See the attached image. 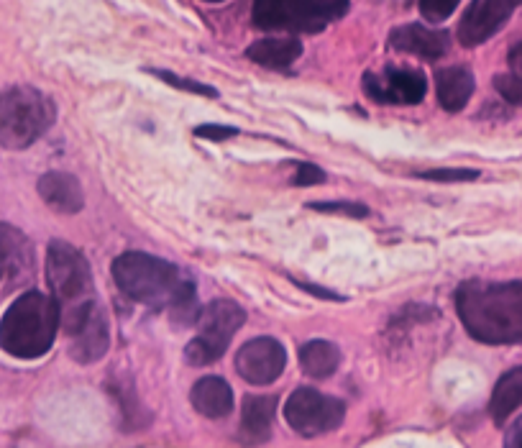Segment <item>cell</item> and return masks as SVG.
I'll return each instance as SVG.
<instances>
[{"mask_svg": "<svg viewBox=\"0 0 522 448\" xmlns=\"http://www.w3.org/2000/svg\"><path fill=\"white\" fill-rule=\"evenodd\" d=\"M113 280L118 290L134 303L149 308H169L174 323L190 326L200 320L195 285L182 269L144 251H126L113 262Z\"/></svg>", "mask_w": 522, "mask_h": 448, "instance_id": "6da1fadb", "label": "cell"}, {"mask_svg": "<svg viewBox=\"0 0 522 448\" xmlns=\"http://www.w3.org/2000/svg\"><path fill=\"white\" fill-rule=\"evenodd\" d=\"M456 310L471 338L489 346L522 341V282H464Z\"/></svg>", "mask_w": 522, "mask_h": 448, "instance_id": "7a4b0ae2", "label": "cell"}, {"mask_svg": "<svg viewBox=\"0 0 522 448\" xmlns=\"http://www.w3.org/2000/svg\"><path fill=\"white\" fill-rule=\"evenodd\" d=\"M62 323L59 305L44 292H24L0 320V349L16 359H39L52 349Z\"/></svg>", "mask_w": 522, "mask_h": 448, "instance_id": "3957f363", "label": "cell"}, {"mask_svg": "<svg viewBox=\"0 0 522 448\" xmlns=\"http://www.w3.org/2000/svg\"><path fill=\"white\" fill-rule=\"evenodd\" d=\"M57 121V105L31 85L0 90V146L21 152L47 134Z\"/></svg>", "mask_w": 522, "mask_h": 448, "instance_id": "277c9868", "label": "cell"}, {"mask_svg": "<svg viewBox=\"0 0 522 448\" xmlns=\"http://www.w3.org/2000/svg\"><path fill=\"white\" fill-rule=\"evenodd\" d=\"M47 280L59 305L62 326L95 303L93 272L85 256L67 241H52L47 251Z\"/></svg>", "mask_w": 522, "mask_h": 448, "instance_id": "5b68a950", "label": "cell"}, {"mask_svg": "<svg viewBox=\"0 0 522 448\" xmlns=\"http://www.w3.org/2000/svg\"><path fill=\"white\" fill-rule=\"evenodd\" d=\"M351 0H254L251 18L264 31L318 34L343 18Z\"/></svg>", "mask_w": 522, "mask_h": 448, "instance_id": "8992f818", "label": "cell"}, {"mask_svg": "<svg viewBox=\"0 0 522 448\" xmlns=\"http://www.w3.org/2000/svg\"><path fill=\"white\" fill-rule=\"evenodd\" d=\"M246 313L231 300H215L200 313V336L192 338L185 349V359L192 367H208L226 354L231 338L244 326Z\"/></svg>", "mask_w": 522, "mask_h": 448, "instance_id": "52a82bcc", "label": "cell"}, {"mask_svg": "<svg viewBox=\"0 0 522 448\" xmlns=\"http://www.w3.org/2000/svg\"><path fill=\"white\" fill-rule=\"evenodd\" d=\"M346 418V405L341 400L313 387H300L285 402V420L295 433L305 438L323 436V433L336 431Z\"/></svg>", "mask_w": 522, "mask_h": 448, "instance_id": "ba28073f", "label": "cell"}, {"mask_svg": "<svg viewBox=\"0 0 522 448\" xmlns=\"http://www.w3.org/2000/svg\"><path fill=\"white\" fill-rule=\"evenodd\" d=\"M364 93L382 105H418L428 93V80L418 70H402V67H387L382 75L366 72Z\"/></svg>", "mask_w": 522, "mask_h": 448, "instance_id": "9c48e42d", "label": "cell"}, {"mask_svg": "<svg viewBox=\"0 0 522 448\" xmlns=\"http://www.w3.org/2000/svg\"><path fill=\"white\" fill-rule=\"evenodd\" d=\"M67 336H70L72 346L70 354L72 359L80 361V364H93L100 361L111 346V326H108V315L100 308V303L95 300L90 308L82 315H77L72 323L64 326Z\"/></svg>", "mask_w": 522, "mask_h": 448, "instance_id": "30bf717a", "label": "cell"}, {"mask_svg": "<svg viewBox=\"0 0 522 448\" xmlns=\"http://www.w3.org/2000/svg\"><path fill=\"white\" fill-rule=\"evenodd\" d=\"M285 367V346L279 344L277 338H251V341H246V344L241 346V351L236 354L238 374L249 384H256V387L272 384L274 379L282 377Z\"/></svg>", "mask_w": 522, "mask_h": 448, "instance_id": "8fae6325", "label": "cell"}, {"mask_svg": "<svg viewBox=\"0 0 522 448\" xmlns=\"http://www.w3.org/2000/svg\"><path fill=\"white\" fill-rule=\"evenodd\" d=\"M515 0H471L459 24V41L464 47H479L492 39L510 21Z\"/></svg>", "mask_w": 522, "mask_h": 448, "instance_id": "7c38bea8", "label": "cell"}, {"mask_svg": "<svg viewBox=\"0 0 522 448\" xmlns=\"http://www.w3.org/2000/svg\"><path fill=\"white\" fill-rule=\"evenodd\" d=\"M389 47L397 49V52L415 54V57L435 62V59H441L443 54H448V49H451V36H448V31L430 29V26L423 24H405L397 26V29L389 34Z\"/></svg>", "mask_w": 522, "mask_h": 448, "instance_id": "4fadbf2b", "label": "cell"}, {"mask_svg": "<svg viewBox=\"0 0 522 448\" xmlns=\"http://www.w3.org/2000/svg\"><path fill=\"white\" fill-rule=\"evenodd\" d=\"M34 274V251L18 228L0 223V282H26Z\"/></svg>", "mask_w": 522, "mask_h": 448, "instance_id": "5bb4252c", "label": "cell"}, {"mask_svg": "<svg viewBox=\"0 0 522 448\" xmlns=\"http://www.w3.org/2000/svg\"><path fill=\"white\" fill-rule=\"evenodd\" d=\"M39 195L41 200L57 213L64 216H75L85 208V195H82V185L75 175L67 172H47L39 180Z\"/></svg>", "mask_w": 522, "mask_h": 448, "instance_id": "9a60e30c", "label": "cell"}, {"mask_svg": "<svg viewBox=\"0 0 522 448\" xmlns=\"http://www.w3.org/2000/svg\"><path fill=\"white\" fill-rule=\"evenodd\" d=\"M474 72L464 64H456V67H443V70L435 72V93H438V103H441L443 111L459 113L464 111L466 103L474 95Z\"/></svg>", "mask_w": 522, "mask_h": 448, "instance_id": "2e32d148", "label": "cell"}, {"mask_svg": "<svg viewBox=\"0 0 522 448\" xmlns=\"http://www.w3.org/2000/svg\"><path fill=\"white\" fill-rule=\"evenodd\" d=\"M277 413V397L249 395L241 408V438L249 443H264L272 433V420Z\"/></svg>", "mask_w": 522, "mask_h": 448, "instance_id": "e0dca14e", "label": "cell"}, {"mask_svg": "<svg viewBox=\"0 0 522 448\" xmlns=\"http://www.w3.org/2000/svg\"><path fill=\"white\" fill-rule=\"evenodd\" d=\"M192 408L205 418H226L233 410V390L226 379L203 377L192 387Z\"/></svg>", "mask_w": 522, "mask_h": 448, "instance_id": "ac0fdd59", "label": "cell"}, {"mask_svg": "<svg viewBox=\"0 0 522 448\" xmlns=\"http://www.w3.org/2000/svg\"><path fill=\"white\" fill-rule=\"evenodd\" d=\"M246 57L251 62L267 67V70H287L297 59L302 57V41L292 39V36H282V39H259L246 49Z\"/></svg>", "mask_w": 522, "mask_h": 448, "instance_id": "d6986e66", "label": "cell"}, {"mask_svg": "<svg viewBox=\"0 0 522 448\" xmlns=\"http://www.w3.org/2000/svg\"><path fill=\"white\" fill-rule=\"evenodd\" d=\"M522 405V367L510 369L502 374L492 392V402H489V413L497 425H505L507 418Z\"/></svg>", "mask_w": 522, "mask_h": 448, "instance_id": "ffe728a7", "label": "cell"}, {"mask_svg": "<svg viewBox=\"0 0 522 448\" xmlns=\"http://www.w3.org/2000/svg\"><path fill=\"white\" fill-rule=\"evenodd\" d=\"M341 364V351L331 341H308L300 349V367L308 377L328 379Z\"/></svg>", "mask_w": 522, "mask_h": 448, "instance_id": "44dd1931", "label": "cell"}, {"mask_svg": "<svg viewBox=\"0 0 522 448\" xmlns=\"http://www.w3.org/2000/svg\"><path fill=\"white\" fill-rule=\"evenodd\" d=\"M149 75L159 77V80H164L167 85H172V88H177V90H187V93L203 95V98H218V90L210 88V85H205V82L190 80V77H180L167 70H149Z\"/></svg>", "mask_w": 522, "mask_h": 448, "instance_id": "7402d4cb", "label": "cell"}, {"mask_svg": "<svg viewBox=\"0 0 522 448\" xmlns=\"http://www.w3.org/2000/svg\"><path fill=\"white\" fill-rule=\"evenodd\" d=\"M418 177L430 182H471L479 177L476 169H466V167H446V169H425V172H418Z\"/></svg>", "mask_w": 522, "mask_h": 448, "instance_id": "603a6c76", "label": "cell"}, {"mask_svg": "<svg viewBox=\"0 0 522 448\" xmlns=\"http://www.w3.org/2000/svg\"><path fill=\"white\" fill-rule=\"evenodd\" d=\"M461 0H420V13L428 24H441L453 16Z\"/></svg>", "mask_w": 522, "mask_h": 448, "instance_id": "cb8c5ba5", "label": "cell"}, {"mask_svg": "<svg viewBox=\"0 0 522 448\" xmlns=\"http://www.w3.org/2000/svg\"><path fill=\"white\" fill-rule=\"evenodd\" d=\"M494 90L510 105H522V77L515 72L494 77Z\"/></svg>", "mask_w": 522, "mask_h": 448, "instance_id": "d4e9b609", "label": "cell"}, {"mask_svg": "<svg viewBox=\"0 0 522 448\" xmlns=\"http://www.w3.org/2000/svg\"><path fill=\"white\" fill-rule=\"evenodd\" d=\"M308 208L320 210V213H338V216H351V218L369 216V208L361 203H310Z\"/></svg>", "mask_w": 522, "mask_h": 448, "instance_id": "484cf974", "label": "cell"}, {"mask_svg": "<svg viewBox=\"0 0 522 448\" xmlns=\"http://www.w3.org/2000/svg\"><path fill=\"white\" fill-rule=\"evenodd\" d=\"M295 185L300 187H310V185H320V182H325V172L323 169H318L315 164H308L302 162L297 164V172H295Z\"/></svg>", "mask_w": 522, "mask_h": 448, "instance_id": "4316f807", "label": "cell"}, {"mask_svg": "<svg viewBox=\"0 0 522 448\" xmlns=\"http://www.w3.org/2000/svg\"><path fill=\"white\" fill-rule=\"evenodd\" d=\"M238 131L233 126H218V123H205V126L195 128V136L208 141H226L231 136H236Z\"/></svg>", "mask_w": 522, "mask_h": 448, "instance_id": "83f0119b", "label": "cell"}, {"mask_svg": "<svg viewBox=\"0 0 522 448\" xmlns=\"http://www.w3.org/2000/svg\"><path fill=\"white\" fill-rule=\"evenodd\" d=\"M505 448H522V415L507 428Z\"/></svg>", "mask_w": 522, "mask_h": 448, "instance_id": "f1b7e54d", "label": "cell"}, {"mask_svg": "<svg viewBox=\"0 0 522 448\" xmlns=\"http://www.w3.org/2000/svg\"><path fill=\"white\" fill-rule=\"evenodd\" d=\"M507 59H510V67H512V70H515V75L522 77V39L517 41L515 47L510 49Z\"/></svg>", "mask_w": 522, "mask_h": 448, "instance_id": "f546056e", "label": "cell"}, {"mask_svg": "<svg viewBox=\"0 0 522 448\" xmlns=\"http://www.w3.org/2000/svg\"><path fill=\"white\" fill-rule=\"evenodd\" d=\"M297 285H300L305 292H313L315 297H325V300H343L341 295H336V292H331V290H325V287L308 285V282H297Z\"/></svg>", "mask_w": 522, "mask_h": 448, "instance_id": "4dcf8cb0", "label": "cell"}, {"mask_svg": "<svg viewBox=\"0 0 522 448\" xmlns=\"http://www.w3.org/2000/svg\"><path fill=\"white\" fill-rule=\"evenodd\" d=\"M208 3H223V0H208Z\"/></svg>", "mask_w": 522, "mask_h": 448, "instance_id": "1f68e13d", "label": "cell"}, {"mask_svg": "<svg viewBox=\"0 0 522 448\" xmlns=\"http://www.w3.org/2000/svg\"><path fill=\"white\" fill-rule=\"evenodd\" d=\"M515 6H522V0H515Z\"/></svg>", "mask_w": 522, "mask_h": 448, "instance_id": "d6a6232c", "label": "cell"}]
</instances>
